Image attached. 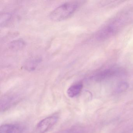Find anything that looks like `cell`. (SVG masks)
Returning a JSON list of instances; mask_svg holds the SVG:
<instances>
[{"label": "cell", "instance_id": "9", "mask_svg": "<svg viewBox=\"0 0 133 133\" xmlns=\"http://www.w3.org/2000/svg\"><path fill=\"white\" fill-rule=\"evenodd\" d=\"M128 84L126 82H120L116 89V92L117 93H121L126 91L128 88Z\"/></svg>", "mask_w": 133, "mask_h": 133}, {"label": "cell", "instance_id": "6", "mask_svg": "<svg viewBox=\"0 0 133 133\" xmlns=\"http://www.w3.org/2000/svg\"><path fill=\"white\" fill-rule=\"evenodd\" d=\"M83 88L81 83L75 84L70 87L67 90V94L70 98H74L80 94Z\"/></svg>", "mask_w": 133, "mask_h": 133}, {"label": "cell", "instance_id": "8", "mask_svg": "<svg viewBox=\"0 0 133 133\" xmlns=\"http://www.w3.org/2000/svg\"><path fill=\"white\" fill-rule=\"evenodd\" d=\"M25 43L21 39H17L11 42L10 44V47L13 50H17L21 49L25 46Z\"/></svg>", "mask_w": 133, "mask_h": 133}, {"label": "cell", "instance_id": "5", "mask_svg": "<svg viewBox=\"0 0 133 133\" xmlns=\"http://www.w3.org/2000/svg\"><path fill=\"white\" fill-rule=\"evenodd\" d=\"M22 130L19 126L14 124L2 125L0 128V133H21Z\"/></svg>", "mask_w": 133, "mask_h": 133}, {"label": "cell", "instance_id": "4", "mask_svg": "<svg viewBox=\"0 0 133 133\" xmlns=\"http://www.w3.org/2000/svg\"><path fill=\"white\" fill-rule=\"evenodd\" d=\"M120 72H121L119 68H109L96 74L93 78L96 81H102L119 74Z\"/></svg>", "mask_w": 133, "mask_h": 133}, {"label": "cell", "instance_id": "7", "mask_svg": "<svg viewBox=\"0 0 133 133\" xmlns=\"http://www.w3.org/2000/svg\"><path fill=\"white\" fill-rule=\"evenodd\" d=\"M40 61V59L38 58H32L29 60L25 65V68L28 70H33L36 69Z\"/></svg>", "mask_w": 133, "mask_h": 133}, {"label": "cell", "instance_id": "3", "mask_svg": "<svg viewBox=\"0 0 133 133\" xmlns=\"http://www.w3.org/2000/svg\"><path fill=\"white\" fill-rule=\"evenodd\" d=\"M117 25L114 23L109 25L101 29L97 35V38L99 40L105 39L111 37L116 31Z\"/></svg>", "mask_w": 133, "mask_h": 133}, {"label": "cell", "instance_id": "10", "mask_svg": "<svg viewBox=\"0 0 133 133\" xmlns=\"http://www.w3.org/2000/svg\"><path fill=\"white\" fill-rule=\"evenodd\" d=\"M11 18V15L8 14H4L1 17V24L4 25L8 22Z\"/></svg>", "mask_w": 133, "mask_h": 133}, {"label": "cell", "instance_id": "2", "mask_svg": "<svg viewBox=\"0 0 133 133\" xmlns=\"http://www.w3.org/2000/svg\"><path fill=\"white\" fill-rule=\"evenodd\" d=\"M58 117L51 116L46 117L38 124L36 130L39 133H44L54 126L58 121Z\"/></svg>", "mask_w": 133, "mask_h": 133}, {"label": "cell", "instance_id": "1", "mask_svg": "<svg viewBox=\"0 0 133 133\" xmlns=\"http://www.w3.org/2000/svg\"><path fill=\"white\" fill-rule=\"evenodd\" d=\"M78 1H70L63 4L55 8L49 15L51 21L59 22L71 17L80 6Z\"/></svg>", "mask_w": 133, "mask_h": 133}]
</instances>
